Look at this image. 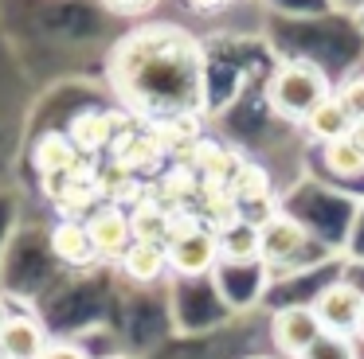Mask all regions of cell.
<instances>
[{
	"mask_svg": "<svg viewBox=\"0 0 364 359\" xmlns=\"http://www.w3.org/2000/svg\"><path fill=\"white\" fill-rule=\"evenodd\" d=\"M122 109L145 125L200 117L208 106V51L181 23H141L118 39L106 62Z\"/></svg>",
	"mask_w": 364,
	"mask_h": 359,
	"instance_id": "cell-1",
	"label": "cell"
},
{
	"mask_svg": "<svg viewBox=\"0 0 364 359\" xmlns=\"http://www.w3.org/2000/svg\"><path fill=\"white\" fill-rule=\"evenodd\" d=\"M333 90H337V86L329 82V74H325L317 62L282 59L274 67V74L267 78V106L274 109L278 117L301 125L321 101L333 98Z\"/></svg>",
	"mask_w": 364,
	"mask_h": 359,
	"instance_id": "cell-2",
	"label": "cell"
},
{
	"mask_svg": "<svg viewBox=\"0 0 364 359\" xmlns=\"http://www.w3.org/2000/svg\"><path fill=\"white\" fill-rule=\"evenodd\" d=\"M168 273L176 277H204L220 265V234L212 226L200 223L196 211H181L173 219V234H168Z\"/></svg>",
	"mask_w": 364,
	"mask_h": 359,
	"instance_id": "cell-3",
	"label": "cell"
},
{
	"mask_svg": "<svg viewBox=\"0 0 364 359\" xmlns=\"http://www.w3.org/2000/svg\"><path fill=\"white\" fill-rule=\"evenodd\" d=\"M309 309L317 312V320L329 336H353L356 340V324H360V312H364V289L356 281H329L314 297Z\"/></svg>",
	"mask_w": 364,
	"mask_h": 359,
	"instance_id": "cell-4",
	"label": "cell"
},
{
	"mask_svg": "<svg viewBox=\"0 0 364 359\" xmlns=\"http://www.w3.org/2000/svg\"><path fill=\"white\" fill-rule=\"evenodd\" d=\"M321 336L325 328L309 304H286L270 316V340H274V351L282 359H301Z\"/></svg>",
	"mask_w": 364,
	"mask_h": 359,
	"instance_id": "cell-5",
	"label": "cell"
},
{
	"mask_svg": "<svg viewBox=\"0 0 364 359\" xmlns=\"http://www.w3.org/2000/svg\"><path fill=\"white\" fill-rule=\"evenodd\" d=\"M87 231L95 238V250L102 262L118 265L126 258V250L134 246V226H129V211L118 203H98L87 215Z\"/></svg>",
	"mask_w": 364,
	"mask_h": 359,
	"instance_id": "cell-6",
	"label": "cell"
},
{
	"mask_svg": "<svg viewBox=\"0 0 364 359\" xmlns=\"http://www.w3.org/2000/svg\"><path fill=\"white\" fill-rule=\"evenodd\" d=\"M110 160L122 164V168H129L134 176H145V172H161V164H165L168 156H165V148H161L153 125L134 121L118 133V140H114V148H110Z\"/></svg>",
	"mask_w": 364,
	"mask_h": 359,
	"instance_id": "cell-7",
	"label": "cell"
},
{
	"mask_svg": "<svg viewBox=\"0 0 364 359\" xmlns=\"http://www.w3.org/2000/svg\"><path fill=\"white\" fill-rule=\"evenodd\" d=\"M137 117H129L126 109L122 114H114V109H90V114H79L71 121V129H67V137L79 145L82 156H98V153H110L114 140H118V133L126 129V125H134Z\"/></svg>",
	"mask_w": 364,
	"mask_h": 359,
	"instance_id": "cell-8",
	"label": "cell"
},
{
	"mask_svg": "<svg viewBox=\"0 0 364 359\" xmlns=\"http://www.w3.org/2000/svg\"><path fill=\"white\" fill-rule=\"evenodd\" d=\"M184 164L200 176V187H231L235 172L243 168V156H239L231 145H220V140L204 137L196 145V153H192Z\"/></svg>",
	"mask_w": 364,
	"mask_h": 359,
	"instance_id": "cell-9",
	"label": "cell"
},
{
	"mask_svg": "<svg viewBox=\"0 0 364 359\" xmlns=\"http://www.w3.org/2000/svg\"><path fill=\"white\" fill-rule=\"evenodd\" d=\"M309 246V226L294 215H274L262 226V265H278V262H294L298 254H306Z\"/></svg>",
	"mask_w": 364,
	"mask_h": 359,
	"instance_id": "cell-10",
	"label": "cell"
},
{
	"mask_svg": "<svg viewBox=\"0 0 364 359\" xmlns=\"http://www.w3.org/2000/svg\"><path fill=\"white\" fill-rule=\"evenodd\" d=\"M51 336L32 312H12L9 324L0 328V355L4 359H43Z\"/></svg>",
	"mask_w": 364,
	"mask_h": 359,
	"instance_id": "cell-11",
	"label": "cell"
},
{
	"mask_svg": "<svg viewBox=\"0 0 364 359\" xmlns=\"http://www.w3.org/2000/svg\"><path fill=\"white\" fill-rule=\"evenodd\" d=\"M48 242H51V254L63 265H71V270H87V265L102 262L98 250H95V238H90V231H87V219H59V223L51 226Z\"/></svg>",
	"mask_w": 364,
	"mask_h": 359,
	"instance_id": "cell-12",
	"label": "cell"
},
{
	"mask_svg": "<svg viewBox=\"0 0 364 359\" xmlns=\"http://www.w3.org/2000/svg\"><path fill=\"white\" fill-rule=\"evenodd\" d=\"M87 160L90 156H82L79 145H75L67 133H43V137L36 140V148H32V164H36V172H40L43 180L63 176V172H75L79 164H87Z\"/></svg>",
	"mask_w": 364,
	"mask_h": 359,
	"instance_id": "cell-13",
	"label": "cell"
},
{
	"mask_svg": "<svg viewBox=\"0 0 364 359\" xmlns=\"http://www.w3.org/2000/svg\"><path fill=\"white\" fill-rule=\"evenodd\" d=\"M220 262L223 265H262V226L239 219L228 231H220Z\"/></svg>",
	"mask_w": 364,
	"mask_h": 359,
	"instance_id": "cell-14",
	"label": "cell"
},
{
	"mask_svg": "<svg viewBox=\"0 0 364 359\" xmlns=\"http://www.w3.org/2000/svg\"><path fill=\"white\" fill-rule=\"evenodd\" d=\"M173 211L161 207L157 199L145 195L137 207H129V226H134V242H153V246H168V234H173Z\"/></svg>",
	"mask_w": 364,
	"mask_h": 359,
	"instance_id": "cell-15",
	"label": "cell"
},
{
	"mask_svg": "<svg viewBox=\"0 0 364 359\" xmlns=\"http://www.w3.org/2000/svg\"><path fill=\"white\" fill-rule=\"evenodd\" d=\"M118 270L134 285H153V281H161L168 273V254L165 246H153V242H134L126 250V258L118 262Z\"/></svg>",
	"mask_w": 364,
	"mask_h": 359,
	"instance_id": "cell-16",
	"label": "cell"
},
{
	"mask_svg": "<svg viewBox=\"0 0 364 359\" xmlns=\"http://www.w3.org/2000/svg\"><path fill=\"white\" fill-rule=\"evenodd\" d=\"M301 133H306L314 145H329V140H341V137H348V133H353V117L341 109L337 94H333L329 101H321V106H317L314 114L301 121Z\"/></svg>",
	"mask_w": 364,
	"mask_h": 359,
	"instance_id": "cell-17",
	"label": "cell"
},
{
	"mask_svg": "<svg viewBox=\"0 0 364 359\" xmlns=\"http://www.w3.org/2000/svg\"><path fill=\"white\" fill-rule=\"evenodd\" d=\"M231 195L239 199V207H243V211L278 199V195H274V180H270V172L262 168L259 160H243V168L235 172V180H231Z\"/></svg>",
	"mask_w": 364,
	"mask_h": 359,
	"instance_id": "cell-18",
	"label": "cell"
},
{
	"mask_svg": "<svg viewBox=\"0 0 364 359\" xmlns=\"http://www.w3.org/2000/svg\"><path fill=\"white\" fill-rule=\"evenodd\" d=\"M321 164L329 176L337 180H360L364 176V148L353 140V133L341 140H329V145H321Z\"/></svg>",
	"mask_w": 364,
	"mask_h": 359,
	"instance_id": "cell-19",
	"label": "cell"
},
{
	"mask_svg": "<svg viewBox=\"0 0 364 359\" xmlns=\"http://www.w3.org/2000/svg\"><path fill=\"white\" fill-rule=\"evenodd\" d=\"M301 359H356V340L353 336H329L325 332Z\"/></svg>",
	"mask_w": 364,
	"mask_h": 359,
	"instance_id": "cell-20",
	"label": "cell"
},
{
	"mask_svg": "<svg viewBox=\"0 0 364 359\" xmlns=\"http://www.w3.org/2000/svg\"><path fill=\"white\" fill-rule=\"evenodd\" d=\"M333 94H337L341 109H345V114L353 117V125H356V121H364V74H348Z\"/></svg>",
	"mask_w": 364,
	"mask_h": 359,
	"instance_id": "cell-21",
	"label": "cell"
},
{
	"mask_svg": "<svg viewBox=\"0 0 364 359\" xmlns=\"http://www.w3.org/2000/svg\"><path fill=\"white\" fill-rule=\"evenodd\" d=\"M102 4L110 8L114 16H129V20H137V16H149L161 0H102Z\"/></svg>",
	"mask_w": 364,
	"mask_h": 359,
	"instance_id": "cell-22",
	"label": "cell"
},
{
	"mask_svg": "<svg viewBox=\"0 0 364 359\" xmlns=\"http://www.w3.org/2000/svg\"><path fill=\"white\" fill-rule=\"evenodd\" d=\"M43 359H90V351L82 343H71V340H51Z\"/></svg>",
	"mask_w": 364,
	"mask_h": 359,
	"instance_id": "cell-23",
	"label": "cell"
},
{
	"mask_svg": "<svg viewBox=\"0 0 364 359\" xmlns=\"http://www.w3.org/2000/svg\"><path fill=\"white\" fill-rule=\"evenodd\" d=\"M235 0H184V8L188 12H196V16H215V12H223V8H231Z\"/></svg>",
	"mask_w": 364,
	"mask_h": 359,
	"instance_id": "cell-24",
	"label": "cell"
},
{
	"mask_svg": "<svg viewBox=\"0 0 364 359\" xmlns=\"http://www.w3.org/2000/svg\"><path fill=\"white\" fill-rule=\"evenodd\" d=\"M9 316H12V309H9V301H4V297H0V328L9 324Z\"/></svg>",
	"mask_w": 364,
	"mask_h": 359,
	"instance_id": "cell-25",
	"label": "cell"
},
{
	"mask_svg": "<svg viewBox=\"0 0 364 359\" xmlns=\"http://www.w3.org/2000/svg\"><path fill=\"white\" fill-rule=\"evenodd\" d=\"M353 140L364 148V121H356V125H353Z\"/></svg>",
	"mask_w": 364,
	"mask_h": 359,
	"instance_id": "cell-26",
	"label": "cell"
},
{
	"mask_svg": "<svg viewBox=\"0 0 364 359\" xmlns=\"http://www.w3.org/2000/svg\"><path fill=\"white\" fill-rule=\"evenodd\" d=\"M356 343H364V312H360V324H356Z\"/></svg>",
	"mask_w": 364,
	"mask_h": 359,
	"instance_id": "cell-27",
	"label": "cell"
},
{
	"mask_svg": "<svg viewBox=\"0 0 364 359\" xmlns=\"http://www.w3.org/2000/svg\"><path fill=\"white\" fill-rule=\"evenodd\" d=\"M356 28H360V31H364V4H360V8H356Z\"/></svg>",
	"mask_w": 364,
	"mask_h": 359,
	"instance_id": "cell-28",
	"label": "cell"
},
{
	"mask_svg": "<svg viewBox=\"0 0 364 359\" xmlns=\"http://www.w3.org/2000/svg\"><path fill=\"white\" fill-rule=\"evenodd\" d=\"M247 359H278V355H247Z\"/></svg>",
	"mask_w": 364,
	"mask_h": 359,
	"instance_id": "cell-29",
	"label": "cell"
},
{
	"mask_svg": "<svg viewBox=\"0 0 364 359\" xmlns=\"http://www.w3.org/2000/svg\"><path fill=\"white\" fill-rule=\"evenodd\" d=\"M0 359H4V355H0Z\"/></svg>",
	"mask_w": 364,
	"mask_h": 359,
	"instance_id": "cell-30",
	"label": "cell"
}]
</instances>
